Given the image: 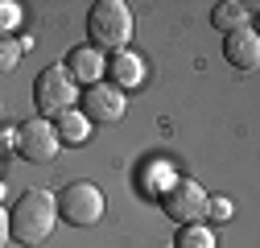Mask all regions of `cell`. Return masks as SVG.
<instances>
[{"mask_svg":"<svg viewBox=\"0 0 260 248\" xmlns=\"http://www.w3.org/2000/svg\"><path fill=\"white\" fill-rule=\"evenodd\" d=\"M133 9L124 0H95L91 13H87V46L100 50V54H116V50H128L133 42Z\"/></svg>","mask_w":260,"mask_h":248,"instance_id":"obj_2","label":"cell"},{"mask_svg":"<svg viewBox=\"0 0 260 248\" xmlns=\"http://www.w3.org/2000/svg\"><path fill=\"white\" fill-rule=\"evenodd\" d=\"M5 191H9V186H5V178H0V199H5Z\"/></svg>","mask_w":260,"mask_h":248,"instance_id":"obj_20","label":"cell"},{"mask_svg":"<svg viewBox=\"0 0 260 248\" xmlns=\"http://www.w3.org/2000/svg\"><path fill=\"white\" fill-rule=\"evenodd\" d=\"M54 133H58L62 145H87V141H91V120H87L79 108H71V112H62V116L54 120Z\"/></svg>","mask_w":260,"mask_h":248,"instance_id":"obj_13","label":"cell"},{"mask_svg":"<svg viewBox=\"0 0 260 248\" xmlns=\"http://www.w3.org/2000/svg\"><path fill=\"white\" fill-rule=\"evenodd\" d=\"M252 17H256V5H252V0H219V5L211 9V25L219 29L223 38L232 34V29L252 25Z\"/></svg>","mask_w":260,"mask_h":248,"instance_id":"obj_11","label":"cell"},{"mask_svg":"<svg viewBox=\"0 0 260 248\" xmlns=\"http://www.w3.org/2000/svg\"><path fill=\"white\" fill-rule=\"evenodd\" d=\"M236 215V203L227 199V195H211L207 199V220H215V224H227Z\"/></svg>","mask_w":260,"mask_h":248,"instance_id":"obj_16","label":"cell"},{"mask_svg":"<svg viewBox=\"0 0 260 248\" xmlns=\"http://www.w3.org/2000/svg\"><path fill=\"white\" fill-rule=\"evenodd\" d=\"M25 38H9V34H0V75H9V71H17V62H21V54H25Z\"/></svg>","mask_w":260,"mask_h":248,"instance_id":"obj_15","label":"cell"},{"mask_svg":"<svg viewBox=\"0 0 260 248\" xmlns=\"http://www.w3.org/2000/svg\"><path fill=\"white\" fill-rule=\"evenodd\" d=\"M34 108L42 120H58L62 112L79 108V83L71 79V71L62 67V62H54V67H46L34 83Z\"/></svg>","mask_w":260,"mask_h":248,"instance_id":"obj_3","label":"cell"},{"mask_svg":"<svg viewBox=\"0 0 260 248\" xmlns=\"http://www.w3.org/2000/svg\"><path fill=\"white\" fill-rule=\"evenodd\" d=\"M17 153L34 166H46L62 153V141L54 133V120H42V116H29L17 124Z\"/></svg>","mask_w":260,"mask_h":248,"instance_id":"obj_6","label":"cell"},{"mask_svg":"<svg viewBox=\"0 0 260 248\" xmlns=\"http://www.w3.org/2000/svg\"><path fill=\"white\" fill-rule=\"evenodd\" d=\"M161 248H174V244H161Z\"/></svg>","mask_w":260,"mask_h":248,"instance_id":"obj_21","label":"cell"},{"mask_svg":"<svg viewBox=\"0 0 260 248\" xmlns=\"http://www.w3.org/2000/svg\"><path fill=\"white\" fill-rule=\"evenodd\" d=\"M223 58H227V67H236V71H256L260 67V34L252 25L232 29V34L223 38Z\"/></svg>","mask_w":260,"mask_h":248,"instance_id":"obj_9","label":"cell"},{"mask_svg":"<svg viewBox=\"0 0 260 248\" xmlns=\"http://www.w3.org/2000/svg\"><path fill=\"white\" fill-rule=\"evenodd\" d=\"M207 199H211V195L203 191V182H194V178H178V182H174L157 203H161V211H166L174 224L186 228V224H203V220H207Z\"/></svg>","mask_w":260,"mask_h":248,"instance_id":"obj_5","label":"cell"},{"mask_svg":"<svg viewBox=\"0 0 260 248\" xmlns=\"http://www.w3.org/2000/svg\"><path fill=\"white\" fill-rule=\"evenodd\" d=\"M178 178H182V174H178L170 162H161V158H157V162H149V166L141 170V195H145V199H161Z\"/></svg>","mask_w":260,"mask_h":248,"instance_id":"obj_12","label":"cell"},{"mask_svg":"<svg viewBox=\"0 0 260 248\" xmlns=\"http://www.w3.org/2000/svg\"><path fill=\"white\" fill-rule=\"evenodd\" d=\"M0 149L17 153V124H0Z\"/></svg>","mask_w":260,"mask_h":248,"instance_id":"obj_18","label":"cell"},{"mask_svg":"<svg viewBox=\"0 0 260 248\" xmlns=\"http://www.w3.org/2000/svg\"><path fill=\"white\" fill-rule=\"evenodd\" d=\"M58 228V203L50 191L34 186V191H25L13 207H9V240L13 244H25V248H38L54 236Z\"/></svg>","mask_w":260,"mask_h":248,"instance_id":"obj_1","label":"cell"},{"mask_svg":"<svg viewBox=\"0 0 260 248\" xmlns=\"http://www.w3.org/2000/svg\"><path fill=\"white\" fill-rule=\"evenodd\" d=\"M17 25H21V5H17V0H0V34L13 38Z\"/></svg>","mask_w":260,"mask_h":248,"instance_id":"obj_17","label":"cell"},{"mask_svg":"<svg viewBox=\"0 0 260 248\" xmlns=\"http://www.w3.org/2000/svg\"><path fill=\"white\" fill-rule=\"evenodd\" d=\"M215 244L219 240H215V232L207 224H186L178 232V240H174V248H215Z\"/></svg>","mask_w":260,"mask_h":248,"instance_id":"obj_14","label":"cell"},{"mask_svg":"<svg viewBox=\"0 0 260 248\" xmlns=\"http://www.w3.org/2000/svg\"><path fill=\"white\" fill-rule=\"evenodd\" d=\"M5 244H13V240H9V211L0 207V248H5Z\"/></svg>","mask_w":260,"mask_h":248,"instance_id":"obj_19","label":"cell"},{"mask_svg":"<svg viewBox=\"0 0 260 248\" xmlns=\"http://www.w3.org/2000/svg\"><path fill=\"white\" fill-rule=\"evenodd\" d=\"M79 112H83L91 124H116V120H124V112H128V96L116 91L112 83H95V87H83Z\"/></svg>","mask_w":260,"mask_h":248,"instance_id":"obj_7","label":"cell"},{"mask_svg":"<svg viewBox=\"0 0 260 248\" xmlns=\"http://www.w3.org/2000/svg\"><path fill=\"white\" fill-rule=\"evenodd\" d=\"M54 203H58V220H67L71 228H95L108 211V199L95 182H67L54 195Z\"/></svg>","mask_w":260,"mask_h":248,"instance_id":"obj_4","label":"cell"},{"mask_svg":"<svg viewBox=\"0 0 260 248\" xmlns=\"http://www.w3.org/2000/svg\"><path fill=\"white\" fill-rule=\"evenodd\" d=\"M149 79V62L137 54V50H116L108 54V71H104V83H112L116 91H141Z\"/></svg>","mask_w":260,"mask_h":248,"instance_id":"obj_8","label":"cell"},{"mask_svg":"<svg viewBox=\"0 0 260 248\" xmlns=\"http://www.w3.org/2000/svg\"><path fill=\"white\" fill-rule=\"evenodd\" d=\"M62 67L71 71V79H75L79 87H95V83H104V71H108V54L91 50V46H75V50L67 54V62H62Z\"/></svg>","mask_w":260,"mask_h":248,"instance_id":"obj_10","label":"cell"}]
</instances>
